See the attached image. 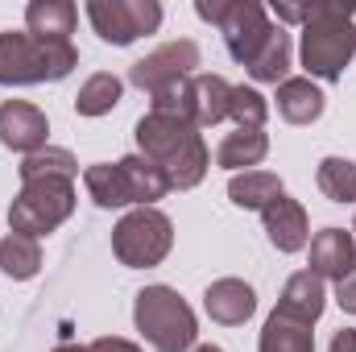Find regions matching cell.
I'll return each mask as SVG.
<instances>
[{"label":"cell","instance_id":"cell-2","mask_svg":"<svg viewBox=\"0 0 356 352\" xmlns=\"http://www.w3.org/2000/svg\"><path fill=\"white\" fill-rule=\"evenodd\" d=\"M356 4H311L302 25V67L311 79L336 83L356 54Z\"/></svg>","mask_w":356,"mask_h":352},{"label":"cell","instance_id":"cell-17","mask_svg":"<svg viewBox=\"0 0 356 352\" xmlns=\"http://www.w3.org/2000/svg\"><path fill=\"white\" fill-rule=\"evenodd\" d=\"M266 154H269L266 129H236V133H224V141H220V150H216V166L245 175V170L261 166Z\"/></svg>","mask_w":356,"mask_h":352},{"label":"cell","instance_id":"cell-31","mask_svg":"<svg viewBox=\"0 0 356 352\" xmlns=\"http://www.w3.org/2000/svg\"><path fill=\"white\" fill-rule=\"evenodd\" d=\"M327 352H356V332L353 328H340V332L332 336V349Z\"/></svg>","mask_w":356,"mask_h":352},{"label":"cell","instance_id":"cell-4","mask_svg":"<svg viewBox=\"0 0 356 352\" xmlns=\"http://www.w3.org/2000/svg\"><path fill=\"white\" fill-rule=\"evenodd\" d=\"M133 323L158 352H191L199 336L195 311L175 286H145L133 303Z\"/></svg>","mask_w":356,"mask_h":352},{"label":"cell","instance_id":"cell-1","mask_svg":"<svg viewBox=\"0 0 356 352\" xmlns=\"http://www.w3.org/2000/svg\"><path fill=\"white\" fill-rule=\"evenodd\" d=\"M133 133H137V150L170 178V191H191L203 182L207 166H211V154L203 145V133L191 120L149 112L137 120Z\"/></svg>","mask_w":356,"mask_h":352},{"label":"cell","instance_id":"cell-28","mask_svg":"<svg viewBox=\"0 0 356 352\" xmlns=\"http://www.w3.org/2000/svg\"><path fill=\"white\" fill-rule=\"evenodd\" d=\"M269 104L257 88H232V99H228V120H236V129H266Z\"/></svg>","mask_w":356,"mask_h":352},{"label":"cell","instance_id":"cell-25","mask_svg":"<svg viewBox=\"0 0 356 352\" xmlns=\"http://www.w3.org/2000/svg\"><path fill=\"white\" fill-rule=\"evenodd\" d=\"M120 91H124V83H120L116 75L99 71V75H91L88 83L79 88L75 112H79V116H104V112H112V108L120 104Z\"/></svg>","mask_w":356,"mask_h":352},{"label":"cell","instance_id":"cell-26","mask_svg":"<svg viewBox=\"0 0 356 352\" xmlns=\"http://www.w3.org/2000/svg\"><path fill=\"white\" fill-rule=\"evenodd\" d=\"M315 182L332 203H356V166L348 158H323L315 170Z\"/></svg>","mask_w":356,"mask_h":352},{"label":"cell","instance_id":"cell-21","mask_svg":"<svg viewBox=\"0 0 356 352\" xmlns=\"http://www.w3.org/2000/svg\"><path fill=\"white\" fill-rule=\"evenodd\" d=\"M83 186L99 207H129L133 203V191H129V178L120 170V162H95L83 170Z\"/></svg>","mask_w":356,"mask_h":352},{"label":"cell","instance_id":"cell-33","mask_svg":"<svg viewBox=\"0 0 356 352\" xmlns=\"http://www.w3.org/2000/svg\"><path fill=\"white\" fill-rule=\"evenodd\" d=\"M195 352H224V349H220V344H199Z\"/></svg>","mask_w":356,"mask_h":352},{"label":"cell","instance_id":"cell-29","mask_svg":"<svg viewBox=\"0 0 356 352\" xmlns=\"http://www.w3.org/2000/svg\"><path fill=\"white\" fill-rule=\"evenodd\" d=\"M336 303H340L348 315H356V269L344 278V282H336Z\"/></svg>","mask_w":356,"mask_h":352},{"label":"cell","instance_id":"cell-6","mask_svg":"<svg viewBox=\"0 0 356 352\" xmlns=\"http://www.w3.org/2000/svg\"><path fill=\"white\" fill-rule=\"evenodd\" d=\"M195 13L203 21L220 25L228 54L236 63H245V67L257 58V50L266 46L269 33H273V21H269L266 4H257V0H199Z\"/></svg>","mask_w":356,"mask_h":352},{"label":"cell","instance_id":"cell-11","mask_svg":"<svg viewBox=\"0 0 356 352\" xmlns=\"http://www.w3.org/2000/svg\"><path fill=\"white\" fill-rule=\"evenodd\" d=\"M261 224H266V237L277 253H298V249H307V241H311L307 207H302L298 199H290L286 191L261 211Z\"/></svg>","mask_w":356,"mask_h":352},{"label":"cell","instance_id":"cell-9","mask_svg":"<svg viewBox=\"0 0 356 352\" xmlns=\"http://www.w3.org/2000/svg\"><path fill=\"white\" fill-rule=\"evenodd\" d=\"M195 67H199V46H195L191 38H178V42L158 46L154 54L137 58V63L129 67V83L154 95V91L170 88V83H178V79H191Z\"/></svg>","mask_w":356,"mask_h":352},{"label":"cell","instance_id":"cell-32","mask_svg":"<svg viewBox=\"0 0 356 352\" xmlns=\"http://www.w3.org/2000/svg\"><path fill=\"white\" fill-rule=\"evenodd\" d=\"M54 352H91V344H88V349H83V344H58Z\"/></svg>","mask_w":356,"mask_h":352},{"label":"cell","instance_id":"cell-8","mask_svg":"<svg viewBox=\"0 0 356 352\" xmlns=\"http://www.w3.org/2000/svg\"><path fill=\"white\" fill-rule=\"evenodd\" d=\"M88 17L108 46H129L145 33H158L162 4L158 0H88Z\"/></svg>","mask_w":356,"mask_h":352},{"label":"cell","instance_id":"cell-18","mask_svg":"<svg viewBox=\"0 0 356 352\" xmlns=\"http://www.w3.org/2000/svg\"><path fill=\"white\" fill-rule=\"evenodd\" d=\"M277 116L290 125H311L323 116V91L311 79H286L277 83Z\"/></svg>","mask_w":356,"mask_h":352},{"label":"cell","instance_id":"cell-5","mask_svg":"<svg viewBox=\"0 0 356 352\" xmlns=\"http://www.w3.org/2000/svg\"><path fill=\"white\" fill-rule=\"evenodd\" d=\"M71 211H75V178H29L21 182L8 207V228L38 241L58 224H67Z\"/></svg>","mask_w":356,"mask_h":352},{"label":"cell","instance_id":"cell-7","mask_svg":"<svg viewBox=\"0 0 356 352\" xmlns=\"http://www.w3.org/2000/svg\"><path fill=\"white\" fill-rule=\"evenodd\" d=\"M175 245V224L158 207H133L116 228H112V253L129 269H154L166 262Z\"/></svg>","mask_w":356,"mask_h":352},{"label":"cell","instance_id":"cell-22","mask_svg":"<svg viewBox=\"0 0 356 352\" xmlns=\"http://www.w3.org/2000/svg\"><path fill=\"white\" fill-rule=\"evenodd\" d=\"M277 195H282V178L269 170H245V175H232L228 182V199L245 211H266Z\"/></svg>","mask_w":356,"mask_h":352},{"label":"cell","instance_id":"cell-10","mask_svg":"<svg viewBox=\"0 0 356 352\" xmlns=\"http://www.w3.org/2000/svg\"><path fill=\"white\" fill-rule=\"evenodd\" d=\"M46 137H50V120L42 108L25 104V99H4L0 104V145L13 150V154H38L46 150Z\"/></svg>","mask_w":356,"mask_h":352},{"label":"cell","instance_id":"cell-27","mask_svg":"<svg viewBox=\"0 0 356 352\" xmlns=\"http://www.w3.org/2000/svg\"><path fill=\"white\" fill-rule=\"evenodd\" d=\"M75 175H79L75 154L71 150H54V145H46V150L29 154L21 162V182H29V178H75Z\"/></svg>","mask_w":356,"mask_h":352},{"label":"cell","instance_id":"cell-24","mask_svg":"<svg viewBox=\"0 0 356 352\" xmlns=\"http://www.w3.org/2000/svg\"><path fill=\"white\" fill-rule=\"evenodd\" d=\"M0 269L13 278V282H29L38 269H42V245L33 237H21V232H8L0 241Z\"/></svg>","mask_w":356,"mask_h":352},{"label":"cell","instance_id":"cell-34","mask_svg":"<svg viewBox=\"0 0 356 352\" xmlns=\"http://www.w3.org/2000/svg\"><path fill=\"white\" fill-rule=\"evenodd\" d=\"M353 241H356V224H353Z\"/></svg>","mask_w":356,"mask_h":352},{"label":"cell","instance_id":"cell-13","mask_svg":"<svg viewBox=\"0 0 356 352\" xmlns=\"http://www.w3.org/2000/svg\"><path fill=\"white\" fill-rule=\"evenodd\" d=\"M353 269H356L353 232H344V228H323V232H315V241H311V273H315V278L344 282Z\"/></svg>","mask_w":356,"mask_h":352},{"label":"cell","instance_id":"cell-20","mask_svg":"<svg viewBox=\"0 0 356 352\" xmlns=\"http://www.w3.org/2000/svg\"><path fill=\"white\" fill-rule=\"evenodd\" d=\"M120 170H124V178H129V191H133V203H137V207H154V203L170 191V178L162 175L145 154L120 158Z\"/></svg>","mask_w":356,"mask_h":352},{"label":"cell","instance_id":"cell-12","mask_svg":"<svg viewBox=\"0 0 356 352\" xmlns=\"http://www.w3.org/2000/svg\"><path fill=\"white\" fill-rule=\"evenodd\" d=\"M203 307H207V315H211L216 323L241 328V323L257 311V290H253L249 282H241V278H220V282L207 286Z\"/></svg>","mask_w":356,"mask_h":352},{"label":"cell","instance_id":"cell-14","mask_svg":"<svg viewBox=\"0 0 356 352\" xmlns=\"http://www.w3.org/2000/svg\"><path fill=\"white\" fill-rule=\"evenodd\" d=\"M323 307H327V290H323V278H315L311 269H298V273L282 286V298H277V311H282V315H290V319L315 328V319L323 315Z\"/></svg>","mask_w":356,"mask_h":352},{"label":"cell","instance_id":"cell-3","mask_svg":"<svg viewBox=\"0 0 356 352\" xmlns=\"http://www.w3.org/2000/svg\"><path fill=\"white\" fill-rule=\"evenodd\" d=\"M79 63V50L71 42H42L29 29L0 33V83L25 88V83H54L67 79Z\"/></svg>","mask_w":356,"mask_h":352},{"label":"cell","instance_id":"cell-23","mask_svg":"<svg viewBox=\"0 0 356 352\" xmlns=\"http://www.w3.org/2000/svg\"><path fill=\"white\" fill-rule=\"evenodd\" d=\"M257 83H286V71H290V33L282 25H273L269 42L257 50V58L245 67Z\"/></svg>","mask_w":356,"mask_h":352},{"label":"cell","instance_id":"cell-19","mask_svg":"<svg viewBox=\"0 0 356 352\" xmlns=\"http://www.w3.org/2000/svg\"><path fill=\"white\" fill-rule=\"evenodd\" d=\"M257 352H315V332H311V323H298V319L273 311L261 328Z\"/></svg>","mask_w":356,"mask_h":352},{"label":"cell","instance_id":"cell-16","mask_svg":"<svg viewBox=\"0 0 356 352\" xmlns=\"http://www.w3.org/2000/svg\"><path fill=\"white\" fill-rule=\"evenodd\" d=\"M75 21H79V8L71 0H33L25 8V25L42 42H71Z\"/></svg>","mask_w":356,"mask_h":352},{"label":"cell","instance_id":"cell-15","mask_svg":"<svg viewBox=\"0 0 356 352\" xmlns=\"http://www.w3.org/2000/svg\"><path fill=\"white\" fill-rule=\"evenodd\" d=\"M228 99L232 83L220 75H195L191 79V125L195 129H211L220 120H228Z\"/></svg>","mask_w":356,"mask_h":352},{"label":"cell","instance_id":"cell-30","mask_svg":"<svg viewBox=\"0 0 356 352\" xmlns=\"http://www.w3.org/2000/svg\"><path fill=\"white\" fill-rule=\"evenodd\" d=\"M91 352H141L133 340H120V336H104V340H95Z\"/></svg>","mask_w":356,"mask_h":352}]
</instances>
